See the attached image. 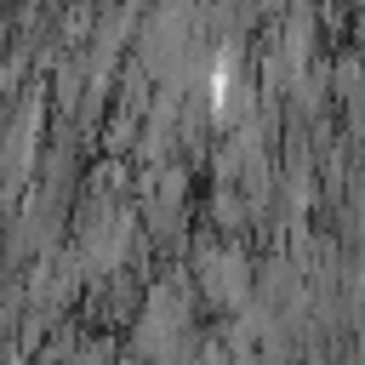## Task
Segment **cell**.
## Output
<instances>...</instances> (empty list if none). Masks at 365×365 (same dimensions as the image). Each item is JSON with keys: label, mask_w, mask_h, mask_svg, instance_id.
<instances>
[{"label": "cell", "mask_w": 365, "mask_h": 365, "mask_svg": "<svg viewBox=\"0 0 365 365\" xmlns=\"http://www.w3.org/2000/svg\"><path fill=\"white\" fill-rule=\"evenodd\" d=\"M211 217H217V228H240V222H245V205L234 200V188H228V182L211 194Z\"/></svg>", "instance_id": "obj_1"}]
</instances>
